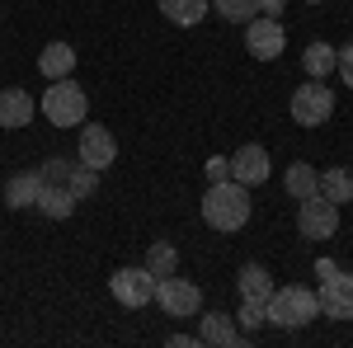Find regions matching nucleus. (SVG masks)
I'll list each match as a JSON object with an SVG mask.
<instances>
[{
	"mask_svg": "<svg viewBox=\"0 0 353 348\" xmlns=\"http://www.w3.org/2000/svg\"><path fill=\"white\" fill-rule=\"evenodd\" d=\"M203 221L212 226V231H221V236H231V231H241L245 221H250V212H254V203H250V188L236 184V179H221V184H208V193H203Z\"/></svg>",
	"mask_w": 353,
	"mask_h": 348,
	"instance_id": "f257e3e1",
	"label": "nucleus"
},
{
	"mask_svg": "<svg viewBox=\"0 0 353 348\" xmlns=\"http://www.w3.org/2000/svg\"><path fill=\"white\" fill-rule=\"evenodd\" d=\"M264 311H269V325H278V329H301L321 316V296H316V287L288 283V287H273Z\"/></svg>",
	"mask_w": 353,
	"mask_h": 348,
	"instance_id": "f03ea898",
	"label": "nucleus"
},
{
	"mask_svg": "<svg viewBox=\"0 0 353 348\" xmlns=\"http://www.w3.org/2000/svg\"><path fill=\"white\" fill-rule=\"evenodd\" d=\"M38 108H43V118L52 127H81L85 118H90V94L66 76V81H52L43 90V104Z\"/></svg>",
	"mask_w": 353,
	"mask_h": 348,
	"instance_id": "7ed1b4c3",
	"label": "nucleus"
},
{
	"mask_svg": "<svg viewBox=\"0 0 353 348\" xmlns=\"http://www.w3.org/2000/svg\"><path fill=\"white\" fill-rule=\"evenodd\" d=\"M292 123L297 127H325L330 113H334V90L325 81H306L292 90Z\"/></svg>",
	"mask_w": 353,
	"mask_h": 348,
	"instance_id": "20e7f679",
	"label": "nucleus"
},
{
	"mask_svg": "<svg viewBox=\"0 0 353 348\" xmlns=\"http://www.w3.org/2000/svg\"><path fill=\"white\" fill-rule=\"evenodd\" d=\"M156 306H161L165 316H174V320H189V316L203 311V287L189 283V278H179V273L156 278Z\"/></svg>",
	"mask_w": 353,
	"mask_h": 348,
	"instance_id": "39448f33",
	"label": "nucleus"
},
{
	"mask_svg": "<svg viewBox=\"0 0 353 348\" xmlns=\"http://www.w3.org/2000/svg\"><path fill=\"white\" fill-rule=\"evenodd\" d=\"M109 292L118 306H128V311H141V306H151L156 301V273L146 264H132V268H118L109 278Z\"/></svg>",
	"mask_w": 353,
	"mask_h": 348,
	"instance_id": "423d86ee",
	"label": "nucleus"
},
{
	"mask_svg": "<svg viewBox=\"0 0 353 348\" xmlns=\"http://www.w3.org/2000/svg\"><path fill=\"white\" fill-rule=\"evenodd\" d=\"M297 231H301V240H330L339 231V207L330 198H321V193L301 198L297 203Z\"/></svg>",
	"mask_w": 353,
	"mask_h": 348,
	"instance_id": "0eeeda50",
	"label": "nucleus"
},
{
	"mask_svg": "<svg viewBox=\"0 0 353 348\" xmlns=\"http://www.w3.org/2000/svg\"><path fill=\"white\" fill-rule=\"evenodd\" d=\"M288 48V28L269 19V14H254L250 24H245V52L254 57V61H278Z\"/></svg>",
	"mask_w": 353,
	"mask_h": 348,
	"instance_id": "6e6552de",
	"label": "nucleus"
},
{
	"mask_svg": "<svg viewBox=\"0 0 353 348\" xmlns=\"http://www.w3.org/2000/svg\"><path fill=\"white\" fill-rule=\"evenodd\" d=\"M76 161L104 174V170L118 161V141H113L109 127H99V123H81V136H76Z\"/></svg>",
	"mask_w": 353,
	"mask_h": 348,
	"instance_id": "1a4fd4ad",
	"label": "nucleus"
},
{
	"mask_svg": "<svg viewBox=\"0 0 353 348\" xmlns=\"http://www.w3.org/2000/svg\"><path fill=\"white\" fill-rule=\"evenodd\" d=\"M316 296H321V316H330V320H353V273H344V268L325 273Z\"/></svg>",
	"mask_w": 353,
	"mask_h": 348,
	"instance_id": "9d476101",
	"label": "nucleus"
},
{
	"mask_svg": "<svg viewBox=\"0 0 353 348\" xmlns=\"http://www.w3.org/2000/svg\"><path fill=\"white\" fill-rule=\"evenodd\" d=\"M269 170H273V161H269V151H264L259 141H245L241 151L231 156V179L245 184V188L264 184V179H269Z\"/></svg>",
	"mask_w": 353,
	"mask_h": 348,
	"instance_id": "9b49d317",
	"label": "nucleus"
},
{
	"mask_svg": "<svg viewBox=\"0 0 353 348\" xmlns=\"http://www.w3.org/2000/svg\"><path fill=\"white\" fill-rule=\"evenodd\" d=\"M198 344L231 348V344H245V334H241V325H236V316H226V311H198Z\"/></svg>",
	"mask_w": 353,
	"mask_h": 348,
	"instance_id": "f8f14e48",
	"label": "nucleus"
},
{
	"mask_svg": "<svg viewBox=\"0 0 353 348\" xmlns=\"http://www.w3.org/2000/svg\"><path fill=\"white\" fill-rule=\"evenodd\" d=\"M33 113H38V104H33L28 90H19V85H5V90H0V132H19V127H28Z\"/></svg>",
	"mask_w": 353,
	"mask_h": 348,
	"instance_id": "ddd939ff",
	"label": "nucleus"
},
{
	"mask_svg": "<svg viewBox=\"0 0 353 348\" xmlns=\"http://www.w3.org/2000/svg\"><path fill=\"white\" fill-rule=\"evenodd\" d=\"M38 193H43V174L38 170H19L5 179V207L24 212V207H38Z\"/></svg>",
	"mask_w": 353,
	"mask_h": 348,
	"instance_id": "4468645a",
	"label": "nucleus"
},
{
	"mask_svg": "<svg viewBox=\"0 0 353 348\" xmlns=\"http://www.w3.org/2000/svg\"><path fill=\"white\" fill-rule=\"evenodd\" d=\"M38 71H43L48 81H66V76L76 71V48H71V43H61V38L48 43V48L38 52Z\"/></svg>",
	"mask_w": 353,
	"mask_h": 348,
	"instance_id": "2eb2a0df",
	"label": "nucleus"
},
{
	"mask_svg": "<svg viewBox=\"0 0 353 348\" xmlns=\"http://www.w3.org/2000/svg\"><path fill=\"white\" fill-rule=\"evenodd\" d=\"M76 193L66 184H43V193H38V212L48 216V221H66V216H76Z\"/></svg>",
	"mask_w": 353,
	"mask_h": 348,
	"instance_id": "dca6fc26",
	"label": "nucleus"
},
{
	"mask_svg": "<svg viewBox=\"0 0 353 348\" xmlns=\"http://www.w3.org/2000/svg\"><path fill=\"white\" fill-rule=\"evenodd\" d=\"M321 198H330L334 207H344L353 203V170L349 165H334V170H321V184H316Z\"/></svg>",
	"mask_w": 353,
	"mask_h": 348,
	"instance_id": "f3484780",
	"label": "nucleus"
},
{
	"mask_svg": "<svg viewBox=\"0 0 353 348\" xmlns=\"http://www.w3.org/2000/svg\"><path fill=\"white\" fill-rule=\"evenodd\" d=\"M236 287H241L245 301H269L278 283H273V273L264 264H245L241 273H236Z\"/></svg>",
	"mask_w": 353,
	"mask_h": 348,
	"instance_id": "a211bd4d",
	"label": "nucleus"
},
{
	"mask_svg": "<svg viewBox=\"0 0 353 348\" xmlns=\"http://www.w3.org/2000/svg\"><path fill=\"white\" fill-rule=\"evenodd\" d=\"M161 14L179 28H193L212 14V0H161Z\"/></svg>",
	"mask_w": 353,
	"mask_h": 348,
	"instance_id": "6ab92c4d",
	"label": "nucleus"
},
{
	"mask_svg": "<svg viewBox=\"0 0 353 348\" xmlns=\"http://www.w3.org/2000/svg\"><path fill=\"white\" fill-rule=\"evenodd\" d=\"M301 66H306L311 81H325L330 71L339 66V48H330V43H311V48L301 52Z\"/></svg>",
	"mask_w": 353,
	"mask_h": 348,
	"instance_id": "aec40b11",
	"label": "nucleus"
},
{
	"mask_svg": "<svg viewBox=\"0 0 353 348\" xmlns=\"http://www.w3.org/2000/svg\"><path fill=\"white\" fill-rule=\"evenodd\" d=\"M316 184H321V170L316 165H306V161H297V165H288V174H283V188L292 193V198H311L316 193Z\"/></svg>",
	"mask_w": 353,
	"mask_h": 348,
	"instance_id": "412c9836",
	"label": "nucleus"
},
{
	"mask_svg": "<svg viewBox=\"0 0 353 348\" xmlns=\"http://www.w3.org/2000/svg\"><path fill=\"white\" fill-rule=\"evenodd\" d=\"M146 268L156 273V278H170V273H179V249L170 240H151V249H146Z\"/></svg>",
	"mask_w": 353,
	"mask_h": 348,
	"instance_id": "4be33fe9",
	"label": "nucleus"
},
{
	"mask_svg": "<svg viewBox=\"0 0 353 348\" xmlns=\"http://www.w3.org/2000/svg\"><path fill=\"white\" fill-rule=\"evenodd\" d=\"M212 14H221L226 24H241L245 28L254 14H259V5H254V0H212Z\"/></svg>",
	"mask_w": 353,
	"mask_h": 348,
	"instance_id": "5701e85b",
	"label": "nucleus"
},
{
	"mask_svg": "<svg viewBox=\"0 0 353 348\" xmlns=\"http://www.w3.org/2000/svg\"><path fill=\"white\" fill-rule=\"evenodd\" d=\"M66 188H71V193H76V198H94V188H99V170H90V165H71V179H66Z\"/></svg>",
	"mask_w": 353,
	"mask_h": 348,
	"instance_id": "b1692460",
	"label": "nucleus"
},
{
	"mask_svg": "<svg viewBox=\"0 0 353 348\" xmlns=\"http://www.w3.org/2000/svg\"><path fill=\"white\" fill-rule=\"evenodd\" d=\"M264 320H269L264 301H245V296H241V311H236V325H241V334H245V339H250V334H254V329H259Z\"/></svg>",
	"mask_w": 353,
	"mask_h": 348,
	"instance_id": "393cba45",
	"label": "nucleus"
},
{
	"mask_svg": "<svg viewBox=\"0 0 353 348\" xmlns=\"http://www.w3.org/2000/svg\"><path fill=\"white\" fill-rule=\"evenodd\" d=\"M71 165L76 161H66V156H48V161L38 165V174H43V184H66L71 179Z\"/></svg>",
	"mask_w": 353,
	"mask_h": 348,
	"instance_id": "a878e982",
	"label": "nucleus"
},
{
	"mask_svg": "<svg viewBox=\"0 0 353 348\" xmlns=\"http://www.w3.org/2000/svg\"><path fill=\"white\" fill-rule=\"evenodd\" d=\"M208 184H221V179H231V156H208Z\"/></svg>",
	"mask_w": 353,
	"mask_h": 348,
	"instance_id": "bb28decb",
	"label": "nucleus"
},
{
	"mask_svg": "<svg viewBox=\"0 0 353 348\" xmlns=\"http://www.w3.org/2000/svg\"><path fill=\"white\" fill-rule=\"evenodd\" d=\"M334 71H339V81L353 90V43H349V48H339V66H334Z\"/></svg>",
	"mask_w": 353,
	"mask_h": 348,
	"instance_id": "cd10ccee",
	"label": "nucleus"
},
{
	"mask_svg": "<svg viewBox=\"0 0 353 348\" xmlns=\"http://www.w3.org/2000/svg\"><path fill=\"white\" fill-rule=\"evenodd\" d=\"M254 5H259V14H269V19H278V14H283V5H288V0H254Z\"/></svg>",
	"mask_w": 353,
	"mask_h": 348,
	"instance_id": "c85d7f7f",
	"label": "nucleus"
},
{
	"mask_svg": "<svg viewBox=\"0 0 353 348\" xmlns=\"http://www.w3.org/2000/svg\"><path fill=\"white\" fill-rule=\"evenodd\" d=\"M165 344L170 348H198V334H170Z\"/></svg>",
	"mask_w": 353,
	"mask_h": 348,
	"instance_id": "c756f323",
	"label": "nucleus"
},
{
	"mask_svg": "<svg viewBox=\"0 0 353 348\" xmlns=\"http://www.w3.org/2000/svg\"><path fill=\"white\" fill-rule=\"evenodd\" d=\"M306 5H321V0H306Z\"/></svg>",
	"mask_w": 353,
	"mask_h": 348,
	"instance_id": "7c9ffc66",
	"label": "nucleus"
}]
</instances>
